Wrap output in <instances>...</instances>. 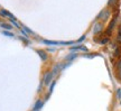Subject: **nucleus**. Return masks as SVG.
<instances>
[{
	"instance_id": "nucleus-1",
	"label": "nucleus",
	"mask_w": 121,
	"mask_h": 111,
	"mask_svg": "<svg viewBox=\"0 0 121 111\" xmlns=\"http://www.w3.org/2000/svg\"><path fill=\"white\" fill-rule=\"evenodd\" d=\"M118 19H119V15H116L114 17L112 18V20L110 22V24H109V26H108V28L105 29V36L107 37H109L110 38V36L112 35V33H113V29H114V27L117 26V22H118Z\"/></svg>"
},
{
	"instance_id": "nucleus-2",
	"label": "nucleus",
	"mask_w": 121,
	"mask_h": 111,
	"mask_svg": "<svg viewBox=\"0 0 121 111\" xmlns=\"http://www.w3.org/2000/svg\"><path fill=\"white\" fill-rule=\"evenodd\" d=\"M110 16H111V10L107 8V9H103V10L100 13V15L98 16V19H99L101 22H105L109 18H110Z\"/></svg>"
},
{
	"instance_id": "nucleus-3",
	"label": "nucleus",
	"mask_w": 121,
	"mask_h": 111,
	"mask_svg": "<svg viewBox=\"0 0 121 111\" xmlns=\"http://www.w3.org/2000/svg\"><path fill=\"white\" fill-rule=\"evenodd\" d=\"M103 28H104L103 22H95L94 26H93V34L95 36H100V35L103 33Z\"/></svg>"
},
{
	"instance_id": "nucleus-4",
	"label": "nucleus",
	"mask_w": 121,
	"mask_h": 111,
	"mask_svg": "<svg viewBox=\"0 0 121 111\" xmlns=\"http://www.w3.org/2000/svg\"><path fill=\"white\" fill-rule=\"evenodd\" d=\"M109 42H110V38L109 37H107V36H104V37H100V40H99V43L101 44V45H104V44H108Z\"/></svg>"
},
{
	"instance_id": "nucleus-5",
	"label": "nucleus",
	"mask_w": 121,
	"mask_h": 111,
	"mask_svg": "<svg viewBox=\"0 0 121 111\" xmlns=\"http://www.w3.org/2000/svg\"><path fill=\"white\" fill-rule=\"evenodd\" d=\"M114 67H116V70H117V71H121V57H120V58H118V60L116 61Z\"/></svg>"
},
{
	"instance_id": "nucleus-6",
	"label": "nucleus",
	"mask_w": 121,
	"mask_h": 111,
	"mask_svg": "<svg viewBox=\"0 0 121 111\" xmlns=\"http://www.w3.org/2000/svg\"><path fill=\"white\" fill-rule=\"evenodd\" d=\"M118 2V0H109L108 1V7L109 8H111V7H113V6H116Z\"/></svg>"
},
{
	"instance_id": "nucleus-7",
	"label": "nucleus",
	"mask_w": 121,
	"mask_h": 111,
	"mask_svg": "<svg viewBox=\"0 0 121 111\" xmlns=\"http://www.w3.org/2000/svg\"><path fill=\"white\" fill-rule=\"evenodd\" d=\"M0 26H1L2 28H4V29H8V30H10L11 28H13V26L8 25V24H0Z\"/></svg>"
},
{
	"instance_id": "nucleus-8",
	"label": "nucleus",
	"mask_w": 121,
	"mask_h": 111,
	"mask_svg": "<svg viewBox=\"0 0 121 111\" xmlns=\"http://www.w3.org/2000/svg\"><path fill=\"white\" fill-rule=\"evenodd\" d=\"M117 79L121 81V71H117Z\"/></svg>"
},
{
	"instance_id": "nucleus-9",
	"label": "nucleus",
	"mask_w": 121,
	"mask_h": 111,
	"mask_svg": "<svg viewBox=\"0 0 121 111\" xmlns=\"http://www.w3.org/2000/svg\"><path fill=\"white\" fill-rule=\"evenodd\" d=\"M4 34L7 35V36H10V37H13V34H10V33H8V31H4Z\"/></svg>"
}]
</instances>
